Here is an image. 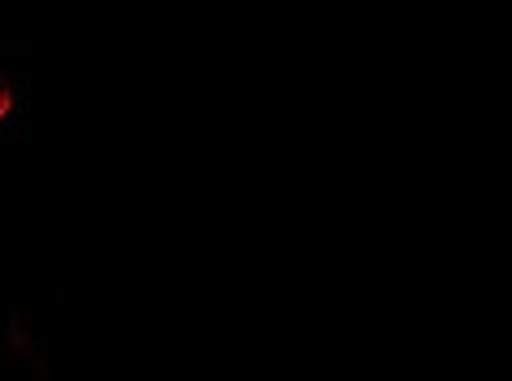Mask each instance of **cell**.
Segmentation results:
<instances>
[{
	"mask_svg": "<svg viewBox=\"0 0 512 381\" xmlns=\"http://www.w3.org/2000/svg\"><path fill=\"white\" fill-rule=\"evenodd\" d=\"M14 114V84L5 79V71H0V123Z\"/></svg>",
	"mask_w": 512,
	"mask_h": 381,
	"instance_id": "obj_1",
	"label": "cell"
}]
</instances>
